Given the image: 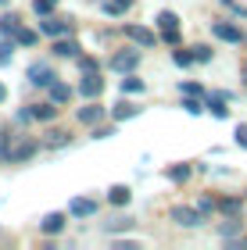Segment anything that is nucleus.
<instances>
[{
	"label": "nucleus",
	"mask_w": 247,
	"mask_h": 250,
	"mask_svg": "<svg viewBox=\"0 0 247 250\" xmlns=\"http://www.w3.org/2000/svg\"><path fill=\"white\" fill-rule=\"evenodd\" d=\"M168 218H172L176 225H183V229H194V225L204 222V211L201 208H186V204H176V208L168 211Z\"/></svg>",
	"instance_id": "f257e3e1"
},
{
	"label": "nucleus",
	"mask_w": 247,
	"mask_h": 250,
	"mask_svg": "<svg viewBox=\"0 0 247 250\" xmlns=\"http://www.w3.org/2000/svg\"><path fill=\"white\" fill-rule=\"evenodd\" d=\"M25 79H29V86H50L58 75H54V68H50L47 61H36V64H29Z\"/></svg>",
	"instance_id": "f03ea898"
},
{
	"label": "nucleus",
	"mask_w": 247,
	"mask_h": 250,
	"mask_svg": "<svg viewBox=\"0 0 247 250\" xmlns=\"http://www.w3.org/2000/svg\"><path fill=\"white\" fill-rule=\"evenodd\" d=\"M79 93H83L86 100H97L100 93H104V79H100L97 72H83V79H79Z\"/></svg>",
	"instance_id": "7ed1b4c3"
},
{
	"label": "nucleus",
	"mask_w": 247,
	"mask_h": 250,
	"mask_svg": "<svg viewBox=\"0 0 247 250\" xmlns=\"http://www.w3.org/2000/svg\"><path fill=\"white\" fill-rule=\"evenodd\" d=\"M111 72H133V68L140 64V50H118V54H111Z\"/></svg>",
	"instance_id": "20e7f679"
},
{
	"label": "nucleus",
	"mask_w": 247,
	"mask_h": 250,
	"mask_svg": "<svg viewBox=\"0 0 247 250\" xmlns=\"http://www.w3.org/2000/svg\"><path fill=\"white\" fill-rule=\"evenodd\" d=\"M158 29H161L165 43H179V18L172 15V11H161L158 15Z\"/></svg>",
	"instance_id": "39448f33"
},
{
	"label": "nucleus",
	"mask_w": 247,
	"mask_h": 250,
	"mask_svg": "<svg viewBox=\"0 0 247 250\" xmlns=\"http://www.w3.org/2000/svg\"><path fill=\"white\" fill-rule=\"evenodd\" d=\"M211 32H215L219 40H226V43H244V29L233 25V21H211Z\"/></svg>",
	"instance_id": "423d86ee"
},
{
	"label": "nucleus",
	"mask_w": 247,
	"mask_h": 250,
	"mask_svg": "<svg viewBox=\"0 0 247 250\" xmlns=\"http://www.w3.org/2000/svg\"><path fill=\"white\" fill-rule=\"evenodd\" d=\"M40 32H43V36H50V40H58V36H72V25H68V21L50 18V15H43V21H40Z\"/></svg>",
	"instance_id": "0eeeda50"
},
{
	"label": "nucleus",
	"mask_w": 247,
	"mask_h": 250,
	"mask_svg": "<svg viewBox=\"0 0 247 250\" xmlns=\"http://www.w3.org/2000/svg\"><path fill=\"white\" fill-rule=\"evenodd\" d=\"M104 118H108V111L100 107V104H90V107H79V122H83V125H100Z\"/></svg>",
	"instance_id": "6e6552de"
},
{
	"label": "nucleus",
	"mask_w": 247,
	"mask_h": 250,
	"mask_svg": "<svg viewBox=\"0 0 247 250\" xmlns=\"http://www.w3.org/2000/svg\"><path fill=\"white\" fill-rule=\"evenodd\" d=\"M226 100H229V93H208V111H211L215 118H229Z\"/></svg>",
	"instance_id": "1a4fd4ad"
},
{
	"label": "nucleus",
	"mask_w": 247,
	"mask_h": 250,
	"mask_svg": "<svg viewBox=\"0 0 247 250\" xmlns=\"http://www.w3.org/2000/svg\"><path fill=\"white\" fill-rule=\"evenodd\" d=\"M68 211L75 214V218H90V214H97V200H86V197H75L68 204Z\"/></svg>",
	"instance_id": "9d476101"
},
{
	"label": "nucleus",
	"mask_w": 247,
	"mask_h": 250,
	"mask_svg": "<svg viewBox=\"0 0 247 250\" xmlns=\"http://www.w3.org/2000/svg\"><path fill=\"white\" fill-rule=\"evenodd\" d=\"M136 115H140V107L129 104V100H118V104L111 107V118H115V122H129V118H136Z\"/></svg>",
	"instance_id": "9b49d317"
},
{
	"label": "nucleus",
	"mask_w": 247,
	"mask_h": 250,
	"mask_svg": "<svg viewBox=\"0 0 247 250\" xmlns=\"http://www.w3.org/2000/svg\"><path fill=\"white\" fill-rule=\"evenodd\" d=\"M75 50H79V43H75V40H68V36L54 40V54H58V58H75Z\"/></svg>",
	"instance_id": "f8f14e48"
},
{
	"label": "nucleus",
	"mask_w": 247,
	"mask_h": 250,
	"mask_svg": "<svg viewBox=\"0 0 247 250\" xmlns=\"http://www.w3.org/2000/svg\"><path fill=\"white\" fill-rule=\"evenodd\" d=\"M40 229H43V232H47V236H50V232H54V236H58V232L65 229V214H61V211H54V214H47V218H43V222H40Z\"/></svg>",
	"instance_id": "ddd939ff"
},
{
	"label": "nucleus",
	"mask_w": 247,
	"mask_h": 250,
	"mask_svg": "<svg viewBox=\"0 0 247 250\" xmlns=\"http://www.w3.org/2000/svg\"><path fill=\"white\" fill-rule=\"evenodd\" d=\"M126 32H129V36L136 40V43H143V47H154V43H158V36H154L151 29H140V25H126Z\"/></svg>",
	"instance_id": "4468645a"
},
{
	"label": "nucleus",
	"mask_w": 247,
	"mask_h": 250,
	"mask_svg": "<svg viewBox=\"0 0 247 250\" xmlns=\"http://www.w3.org/2000/svg\"><path fill=\"white\" fill-rule=\"evenodd\" d=\"M108 200L115 204V208H126V204L133 200V193H129V186H111L108 189Z\"/></svg>",
	"instance_id": "2eb2a0df"
},
{
	"label": "nucleus",
	"mask_w": 247,
	"mask_h": 250,
	"mask_svg": "<svg viewBox=\"0 0 247 250\" xmlns=\"http://www.w3.org/2000/svg\"><path fill=\"white\" fill-rule=\"evenodd\" d=\"M50 100H54V104H68V100H72V89L54 79V83H50Z\"/></svg>",
	"instance_id": "dca6fc26"
},
{
	"label": "nucleus",
	"mask_w": 247,
	"mask_h": 250,
	"mask_svg": "<svg viewBox=\"0 0 247 250\" xmlns=\"http://www.w3.org/2000/svg\"><path fill=\"white\" fill-rule=\"evenodd\" d=\"M122 93H126V97L143 93V79H136V75H129V72H126V79H122Z\"/></svg>",
	"instance_id": "f3484780"
},
{
	"label": "nucleus",
	"mask_w": 247,
	"mask_h": 250,
	"mask_svg": "<svg viewBox=\"0 0 247 250\" xmlns=\"http://www.w3.org/2000/svg\"><path fill=\"white\" fill-rule=\"evenodd\" d=\"M54 115H58L54 104H32V118H36V122H50Z\"/></svg>",
	"instance_id": "a211bd4d"
},
{
	"label": "nucleus",
	"mask_w": 247,
	"mask_h": 250,
	"mask_svg": "<svg viewBox=\"0 0 247 250\" xmlns=\"http://www.w3.org/2000/svg\"><path fill=\"white\" fill-rule=\"evenodd\" d=\"M32 154H36V143H18L15 150H11V161H25Z\"/></svg>",
	"instance_id": "6ab92c4d"
},
{
	"label": "nucleus",
	"mask_w": 247,
	"mask_h": 250,
	"mask_svg": "<svg viewBox=\"0 0 247 250\" xmlns=\"http://www.w3.org/2000/svg\"><path fill=\"white\" fill-rule=\"evenodd\" d=\"M18 18L15 15H4V18H0V32H4V36H18Z\"/></svg>",
	"instance_id": "aec40b11"
},
{
	"label": "nucleus",
	"mask_w": 247,
	"mask_h": 250,
	"mask_svg": "<svg viewBox=\"0 0 247 250\" xmlns=\"http://www.w3.org/2000/svg\"><path fill=\"white\" fill-rule=\"evenodd\" d=\"M190 172H194L190 165H176V168H168V179H172V183H186Z\"/></svg>",
	"instance_id": "412c9836"
},
{
	"label": "nucleus",
	"mask_w": 247,
	"mask_h": 250,
	"mask_svg": "<svg viewBox=\"0 0 247 250\" xmlns=\"http://www.w3.org/2000/svg\"><path fill=\"white\" fill-rule=\"evenodd\" d=\"M11 140H15L11 132H0V165L11 161Z\"/></svg>",
	"instance_id": "4be33fe9"
},
{
	"label": "nucleus",
	"mask_w": 247,
	"mask_h": 250,
	"mask_svg": "<svg viewBox=\"0 0 247 250\" xmlns=\"http://www.w3.org/2000/svg\"><path fill=\"white\" fill-rule=\"evenodd\" d=\"M129 7H133V0H108L104 4L108 15H122V11H129Z\"/></svg>",
	"instance_id": "5701e85b"
},
{
	"label": "nucleus",
	"mask_w": 247,
	"mask_h": 250,
	"mask_svg": "<svg viewBox=\"0 0 247 250\" xmlns=\"http://www.w3.org/2000/svg\"><path fill=\"white\" fill-rule=\"evenodd\" d=\"M133 225H136V222H133V218H118V222H108V225H104V229H108V232H129V229H133Z\"/></svg>",
	"instance_id": "b1692460"
},
{
	"label": "nucleus",
	"mask_w": 247,
	"mask_h": 250,
	"mask_svg": "<svg viewBox=\"0 0 247 250\" xmlns=\"http://www.w3.org/2000/svg\"><path fill=\"white\" fill-rule=\"evenodd\" d=\"M54 7H58V0H32V11H36L40 18H43V15H50Z\"/></svg>",
	"instance_id": "393cba45"
},
{
	"label": "nucleus",
	"mask_w": 247,
	"mask_h": 250,
	"mask_svg": "<svg viewBox=\"0 0 247 250\" xmlns=\"http://www.w3.org/2000/svg\"><path fill=\"white\" fill-rule=\"evenodd\" d=\"M183 111H186V115H201V111H204L201 97H186V100H183Z\"/></svg>",
	"instance_id": "a878e982"
},
{
	"label": "nucleus",
	"mask_w": 247,
	"mask_h": 250,
	"mask_svg": "<svg viewBox=\"0 0 247 250\" xmlns=\"http://www.w3.org/2000/svg\"><path fill=\"white\" fill-rule=\"evenodd\" d=\"M172 61H176L179 68H190V64H194V50H176Z\"/></svg>",
	"instance_id": "bb28decb"
},
{
	"label": "nucleus",
	"mask_w": 247,
	"mask_h": 250,
	"mask_svg": "<svg viewBox=\"0 0 247 250\" xmlns=\"http://www.w3.org/2000/svg\"><path fill=\"white\" fill-rule=\"evenodd\" d=\"M11 50H15V43H11V40L0 43V68H7V64H11Z\"/></svg>",
	"instance_id": "cd10ccee"
},
{
	"label": "nucleus",
	"mask_w": 247,
	"mask_h": 250,
	"mask_svg": "<svg viewBox=\"0 0 247 250\" xmlns=\"http://www.w3.org/2000/svg\"><path fill=\"white\" fill-rule=\"evenodd\" d=\"M15 43H22V47H32V43H36V32H29V29H18Z\"/></svg>",
	"instance_id": "c85d7f7f"
},
{
	"label": "nucleus",
	"mask_w": 247,
	"mask_h": 250,
	"mask_svg": "<svg viewBox=\"0 0 247 250\" xmlns=\"http://www.w3.org/2000/svg\"><path fill=\"white\" fill-rule=\"evenodd\" d=\"M179 89H183L186 97H204V86H201V83H183Z\"/></svg>",
	"instance_id": "c756f323"
},
{
	"label": "nucleus",
	"mask_w": 247,
	"mask_h": 250,
	"mask_svg": "<svg viewBox=\"0 0 247 250\" xmlns=\"http://www.w3.org/2000/svg\"><path fill=\"white\" fill-rule=\"evenodd\" d=\"M219 4H222V7H229L233 15H237V18H247V7H240L237 0H219Z\"/></svg>",
	"instance_id": "7c9ffc66"
},
{
	"label": "nucleus",
	"mask_w": 247,
	"mask_h": 250,
	"mask_svg": "<svg viewBox=\"0 0 247 250\" xmlns=\"http://www.w3.org/2000/svg\"><path fill=\"white\" fill-rule=\"evenodd\" d=\"M219 211L222 214H237L240 211V200H219Z\"/></svg>",
	"instance_id": "2f4dec72"
},
{
	"label": "nucleus",
	"mask_w": 247,
	"mask_h": 250,
	"mask_svg": "<svg viewBox=\"0 0 247 250\" xmlns=\"http://www.w3.org/2000/svg\"><path fill=\"white\" fill-rule=\"evenodd\" d=\"M194 61H211V47H204V43L194 47Z\"/></svg>",
	"instance_id": "473e14b6"
},
{
	"label": "nucleus",
	"mask_w": 247,
	"mask_h": 250,
	"mask_svg": "<svg viewBox=\"0 0 247 250\" xmlns=\"http://www.w3.org/2000/svg\"><path fill=\"white\" fill-rule=\"evenodd\" d=\"M108 136H115V122H111V125H100V129L93 132V140H108Z\"/></svg>",
	"instance_id": "72a5a7b5"
},
{
	"label": "nucleus",
	"mask_w": 247,
	"mask_h": 250,
	"mask_svg": "<svg viewBox=\"0 0 247 250\" xmlns=\"http://www.w3.org/2000/svg\"><path fill=\"white\" fill-rule=\"evenodd\" d=\"M237 232H240V222H226L222 225V236H226V240H233Z\"/></svg>",
	"instance_id": "f704fd0d"
},
{
	"label": "nucleus",
	"mask_w": 247,
	"mask_h": 250,
	"mask_svg": "<svg viewBox=\"0 0 247 250\" xmlns=\"http://www.w3.org/2000/svg\"><path fill=\"white\" fill-rule=\"evenodd\" d=\"M237 146L247 150V125H237Z\"/></svg>",
	"instance_id": "c9c22d12"
},
{
	"label": "nucleus",
	"mask_w": 247,
	"mask_h": 250,
	"mask_svg": "<svg viewBox=\"0 0 247 250\" xmlns=\"http://www.w3.org/2000/svg\"><path fill=\"white\" fill-rule=\"evenodd\" d=\"M79 68L83 72H97V61L93 58H79Z\"/></svg>",
	"instance_id": "e433bc0d"
},
{
	"label": "nucleus",
	"mask_w": 247,
	"mask_h": 250,
	"mask_svg": "<svg viewBox=\"0 0 247 250\" xmlns=\"http://www.w3.org/2000/svg\"><path fill=\"white\" fill-rule=\"evenodd\" d=\"M197 208H201V211H204V214H208V211H215V208H219V204H215V200H211V197H204V200H201V204H197Z\"/></svg>",
	"instance_id": "4c0bfd02"
},
{
	"label": "nucleus",
	"mask_w": 247,
	"mask_h": 250,
	"mask_svg": "<svg viewBox=\"0 0 247 250\" xmlns=\"http://www.w3.org/2000/svg\"><path fill=\"white\" fill-rule=\"evenodd\" d=\"M0 100H7V86L4 83H0Z\"/></svg>",
	"instance_id": "58836bf2"
},
{
	"label": "nucleus",
	"mask_w": 247,
	"mask_h": 250,
	"mask_svg": "<svg viewBox=\"0 0 247 250\" xmlns=\"http://www.w3.org/2000/svg\"><path fill=\"white\" fill-rule=\"evenodd\" d=\"M244 79H247V61H244Z\"/></svg>",
	"instance_id": "ea45409f"
},
{
	"label": "nucleus",
	"mask_w": 247,
	"mask_h": 250,
	"mask_svg": "<svg viewBox=\"0 0 247 250\" xmlns=\"http://www.w3.org/2000/svg\"><path fill=\"white\" fill-rule=\"evenodd\" d=\"M244 247H247V240H244Z\"/></svg>",
	"instance_id": "a19ab883"
}]
</instances>
